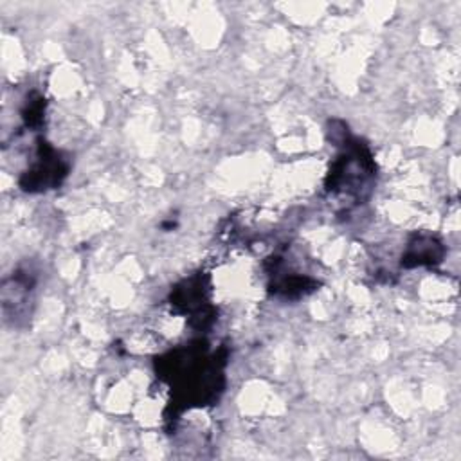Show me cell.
Wrapping results in <instances>:
<instances>
[{
    "mask_svg": "<svg viewBox=\"0 0 461 461\" xmlns=\"http://www.w3.org/2000/svg\"><path fill=\"white\" fill-rule=\"evenodd\" d=\"M443 254V247L434 238H418L416 245H409L407 254L402 259V265L414 267L423 263H436Z\"/></svg>",
    "mask_w": 461,
    "mask_h": 461,
    "instance_id": "obj_2",
    "label": "cell"
},
{
    "mask_svg": "<svg viewBox=\"0 0 461 461\" xmlns=\"http://www.w3.org/2000/svg\"><path fill=\"white\" fill-rule=\"evenodd\" d=\"M67 173H68V164L63 158H58V153L47 142H40L38 160L29 171L23 173L20 185L29 193L41 191L47 187L59 185L61 180L67 176Z\"/></svg>",
    "mask_w": 461,
    "mask_h": 461,
    "instance_id": "obj_1",
    "label": "cell"
}]
</instances>
